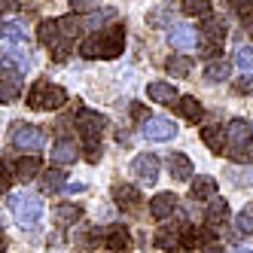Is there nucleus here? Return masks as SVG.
I'll list each match as a JSON object with an SVG mask.
<instances>
[{"mask_svg": "<svg viewBox=\"0 0 253 253\" xmlns=\"http://www.w3.org/2000/svg\"><path fill=\"white\" fill-rule=\"evenodd\" d=\"M125 49V28L113 25L95 37H88L80 43V55L83 58H101V61H110V58H119Z\"/></svg>", "mask_w": 253, "mask_h": 253, "instance_id": "1", "label": "nucleus"}, {"mask_svg": "<svg viewBox=\"0 0 253 253\" xmlns=\"http://www.w3.org/2000/svg\"><path fill=\"white\" fill-rule=\"evenodd\" d=\"M25 104L31 110H61L67 104V92L55 83H46V80H37L31 85V92L25 98Z\"/></svg>", "mask_w": 253, "mask_h": 253, "instance_id": "2", "label": "nucleus"}, {"mask_svg": "<svg viewBox=\"0 0 253 253\" xmlns=\"http://www.w3.org/2000/svg\"><path fill=\"white\" fill-rule=\"evenodd\" d=\"M9 208H12V216L19 226H34L43 216V202L40 195H31V192H15L9 195Z\"/></svg>", "mask_w": 253, "mask_h": 253, "instance_id": "3", "label": "nucleus"}, {"mask_svg": "<svg viewBox=\"0 0 253 253\" xmlns=\"http://www.w3.org/2000/svg\"><path fill=\"white\" fill-rule=\"evenodd\" d=\"M107 128V119L95 110H85V107H80L77 110V131L83 134V143L85 147H92V143H101V134Z\"/></svg>", "mask_w": 253, "mask_h": 253, "instance_id": "4", "label": "nucleus"}, {"mask_svg": "<svg viewBox=\"0 0 253 253\" xmlns=\"http://www.w3.org/2000/svg\"><path fill=\"white\" fill-rule=\"evenodd\" d=\"M37 34H40V43L52 49L55 61H67V58H70V40H64V37H61V31H58V22H55V19L40 22Z\"/></svg>", "mask_w": 253, "mask_h": 253, "instance_id": "5", "label": "nucleus"}, {"mask_svg": "<svg viewBox=\"0 0 253 253\" xmlns=\"http://www.w3.org/2000/svg\"><path fill=\"white\" fill-rule=\"evenodd\" d=\"M22 95V70H15L9 61H0V104H12Z\"/></svg>", "mask_w": 253, "mask_h": 253, "instance_id": "6", "label": "nucleus"}, {"mask_svg": "<svg viewBox=\"0 0 253 253\" xmlns=\"http://www.w3.org/2000/svg\"><path fill=\"white\" fill-rule=\"evenodd\" d=\"M12 143L19 150H43L46 143V131L40 125H25V122H15L12 125Z\"/></svg>", "mask_w": 253, "mask_h": 253, "instance_id": "7", "label": "nucleus"}, {"mask_svg": "<svg viewBox=\"0 0 253 253\" xmlns=\"http://www.w3.org/2000/svg\"><path fill=\"white\" fill-rule=\"evenodd\" d=\"M250 140H253V128H250L247 119H232V122L226 125V143H229L232 156H238Z\"/></svg>", "mask_w": 253, "mask_h": 253, "instance_id": "8", "label": "nucleus"}, {"mask_svg": "<svg viewBox=\"0 0 253 253\" xmlns=\"http://www.w3.org/2000/svg\"><path fill=\"white\" fill-rule=\"evenodd\" d=\"M159 156L156 153H140V156H134V162H131V174L137 177V180H143V183H156L159 180Z\"/></svg>", "mask_w": 253, "mask_h": 253, "instance_id": "9", "label": "nucleus"}, {"mask_svg": "<svg viewBox=\"0 0 253 253\" xmlns=\"http://www.w3.org/2000/svg\"><path fill=\"white\" fill-rule=\"evenodd\" d=\"M143 137L147 140H156V143H165L171 137H177V125L171 119H162V116H150L143 122Z\"/></svg>", "mask_w": 253, "mask_h": 253, "instance_id": "10", "label": "nucleus"}, {"mask_svg": "<svg viewBox=\"0 0 253 253\" xmlns=\"http://www.w3.org/2000/svg\"><path fill=\"white\" fill-rule=\"evenodd\" d=\"M156 247L165 250V253H177L183 250V226H162L156 229Z\"/></svg>", "mask_w": 253, "mask_h": 253, "instance_id": "11", "label": "nucleus"}, {"mask_svg": "<svg viewBox=\"0 0 253 253\" xmlns=\"http://www.w3.org/2000/svg\"><path fill=\"white\" fill-rule=\"evenodd\" d=\"M104 247L113 250V253L131 250V232L125 229V226H107V232H104Z\"/></svg>", "mask_w": 253, "mask_h": 253, "instance_id": "12", "label": "nucleus"}, {"mask_svg": "<svg viewBox=\"0 0 253 253\" xmlns=\"http://www.w3.org/2000/svg\"><path fill=\"white\" fill-rule=\"evenodd\" d=\"M168 43H171L174 49H180V52H192V49L198 46V34H195L189 25H174L171 34H168Z\"/></svg>", "mask_w": 253, "mask_h": 253, "instance_id": "13", "label": "nucleus"}, {"mask_svg": "<svg viewBox=\"0 0 253 253\" xmlns=\"http://www.w3.org/2000/svg\"><path fill=\"white\" fill-rule=\"evenodd\" d=\"M177 208H180V198L174 192H159V195H153V202H150V213L156 216V220H168Z\"/></svg>", "mask_w": 253, "mask_h": 253, "instance_id": "14", "label": "nucleus"}, {"mask_svg": "<svg viewBox=\"0 0 253 253\" xmlns=\"http://www.w3.org/2000/svg\"><path fill=\"white\" fill-rule=\"evenodd\" d=\"M168 174H171V180H192V174H195V168H192V162H189V156L186 153H171L168 156Z\"/></svg>", "mask_w": 253, "mask_h": 253, "instance_id": "15", "label": "nucleus"}, {"mask_svg": "<svg viewBox=\"0 0 253 253\" xmlns=\"http://www.w3.org/2000/svg\"><path fill=\"white\" fill-rule=\"evenodd\" d=\"M77 156H80V147L74 140H67V137L55 140L52 143V153H49V159L58 162V165H70V162H77Z\"/></svg>", "mask_w": 253, "mask_h": 253, "instance_id": "16", "label": "nucleus"}, {"mask_svg": "<svg viewBox=\"0 0 253 253\" xmlns=\"http://www.w3.org/2000/svg\"><path fill=\"white\" fill-rule=\"evenodd\" d=\"M177 110H180V116H183L186 122H202L205 119V107H202V101H198L195 95H183V98H177Z\"/></svg>", "mask_w": 253, "mask_h": 253, "instance_id": "17", "label": "nucleus"}, {"mask_svg": "<svg viewBox=\"0 0 253 253\" xmlns=\"http://www.w3.org/2000/svg\"><path fill=\"white\" fill-rule=\"evenodd\" d=\"M213 195H216V180L213 177L202 174V177L192 180V186H189V198H192V202H208V198H213Z\"/></svg>", "mask_w": 253, "mask_h": 253, "instance_id": "18", "label": "nucleus"}, {"mask_svg": "<svg viewBox=\"0 0 253 253\" xmlns=\"http://www.w3.org/2000/svg\"><path fill=\"white\" fill-rule=\"evenodd\" d=\"M232 74V61L229 58H211L208 67H205V83H226Z\"/></svg>", "mask_w": 253, "mask_h": 253, "instance_id": "19", "label": "nucleus"}, {"mask_svg": "<svg viewBox=\"0 0 253 253\" xmlns=\"http://www.w3.org/2000/svg\"><path fill=\"white\" fill-rule=\"evenodd\" d=\"M64 186H67V177H64L61 168H49V171L40 174V189H43L46 195H55V192H61Z\"/></svg>", "mask_w": 253, "mask_h": 253, "instance_id": "20", "label": "nucleus"}, {"mask_svg": "<svg viewBox=\"0 0 253 253\" xmlns=\"http://www.w3.org/2000/svg\"><path fill=\"white\" fill-rule=\"evenodd\" d=\"M202 140H205V147L216 156H223L226 150V128H220V125H208V128H202Z\"/></svg>", "mask_w": 253, "mask_h": 253, "instance_id": "21", "label": "nucleus"}, {"mask_svg": "<svg viewBox=\"0 0 253 253\" xmlns=\"http://www.w3.org/2000/svg\"><path fill=\"white\" fill-rule=\"evenodd\" d=\"M147 98L156 104H174L177 101V88L174 83H150L147 85Z\"/></svg>", "mask_w": 253, "mask_h": 253, "instance_id": "22", "label": "nucleus"}, {"mask_svg": "<svg viewBox=\"0 0 253 253\" xmlns=\"http://www.w3.org/2000/svg\"><path fill=\"white\" fill-rule=\"evenodd\" d=\"M113 202H116L119 208H137V205H140V192H137V186H131V183H116V186H113Z\"/></svg>", "mask_w": 253, "mask_h": 253, "instance_id": "23", "label": "nucleus"}, {"mask_svg": "<svg viewBox=\"0 0 253 253\" xmlns=\"http://www.w3.org/2000/svg\"><path fill=\"white\" fill-rule=\"evenodd\" d=\"M198 34H205L211 43H223V37H226V22L216 19V15H205V19H202V31H198Z\"/></svg>", "mask_w": 253, "mask_h": 253, "instance_id": "24", "label": "nucleus"}, {"mask_svg": "<svg viewBox=\"0 0 253 253\" xmlns=\"http://www.w3.org/2000/svg\"><path fill=\"white\" fill-rule=\"evenodd\" d=\"M229 216H232V211H229L226 198H211V205H208V226H223Z\"/></svg>", "mask_w": 253, "mask_h": 253, "instance_id": "25", "label": "nucleus"}, {"mask_svg": "<svg viewBox=\"0 0 253 253\" xmlns=\"http://www.w3.org/2000/svg\"><path fill=\"white\" fill-rule=\"evenodd\" d=\"M80 216H83V208L80 205H58L55 208V226L58 229H67V226L80 223Z\"/></svg>", "mask_w": 253, "mask_h": 253, "instance_id": "26", "label": "nucleus"}, {"mask_svg": "<svg viewBox=\"0 0 253 253\" xmlns=\"http://www.w3.org/2000/svg\"><path fill=\"white\" fill-rule=\"evenodd\" d=\"M40 174V156H22L15 162V177L19 180H34Z\"/></svg>", "mask_w": 253, "mask_h": 253, "instance_id": "27", "label": "nucleus"}, {"mask_svg": "<svg viewBox=\"0 0 253 253\" xmlns=\"http://www.w3.org/2000/svg\"><path fill=\"white\" fill-rule=\"evenodd\" d=\"M180 9L195 19H205V15H211V0H180Z\"/></svg>", "mask_w": 253, "mask_h": 253, "instance_id": "28", "label": "nucleus"}, {"mask_svg": "<svg viewBox=\"0 0 253 253\" xmlns=\"http://www.w3.org/2000/svg\"><path fill=\"white\" fill-rule=\"evenodd\" d=\"M116 19V9L113 6H104L101 12L95 9L92 15H88V19H85V28H101V25H107V22H113Z\"/></svg>", "mask_w": 253, "mask_h": 253, "instance_id": "29", "label": "nucleus"}, {"mask_svg": "<svg viewBox=\"0 0 253 253\" xmlns=\"http://www.w3.org/2000/svg\"><path fill=\"white\" fill-rule=\"evenodd\" d=\"M55 22H58V31H61L64 40H74L77 34H80V28H83V25L74 19V15H61V19H55Z\"/></svg>", "mask_w": 253, "mask_h": 253, "instance_id": "30", "label": "nucleus"}, {"mask_svg": "<svg viewBox=\"0 0 253 253\" xmlns=\"http://www.w3.org/2000/svg\"><path fill=\"white\" fill-rule=\"evenodd\" d=\"M235 64H238L244 74H250V70H253V49L238 46V49H235Z\"/></svg>", "mask_w": 253, "mask_h": 253, "instance_id": "31", "label": "nucleus"}, {"mask_svg": "<svg viewBox=\"0 0 253 253\" xmlns=\"http://www.w3.org/2000/svg\"><path fill=\"white\" fill-rule=\"evenodd\" d=\"M235 226H238V235H253V205H250V208H244V211L238 213Z\"/></svg>", "mask_w": 253, "mask_h": 253, "instance_id": "32", "label": "nucleus"}, {"mask_svg": "<svg viewBox=\"0 0 253 253\" xmlns=\"http://www.w3.org/2000/svg\"><path fill=\"white\" fill-rule=\"evenodd\" d=\"M12 183V159H0V192H9Z\"/></svg>", "mask_w": 253, "mask_h": 253, "instance_id": "33", "label": "nucleus"}, {"mask_svg": "<svg viewBox=\"0 0 253 253\" xmlns=\"http://www.w3.org/2000/svg\"><path fill=\"white\" fill-rule=\"evenodd\" d=\"M168 74L171 77H186L189 74V58H171L168 61Z\"/></svg>", "mask_w": 253, "mask_h": 253, "instance_id": "34", "label": "nucleus"}, {"mask_svg": "<svg viewBox=\"0 0 253 253\" xmlns=\"http://www.w3.org/2000/svg\"><path fill=\"white\" fill-rule=\"evenodd\" d=\"M232 92H235V95H253V77H250V74H241L238 83L232 85Z\"/></svg>", "mask_w": 253, "mask_h": 253, "instance_id": "35", "label": "nucleus"}, {"mask_svg": "<svg viewBox=\"0 0 253 253\" xmlns=\"http://www.w3.org/2000/svg\"><path fill=\"white\" fill-rule=\"evenodd\" d=\"M98 6V0H70V9L74 12H92Z\"/></svg>", "mask_w": 253, "mask_h": 253, "instance_id": "36", "label": "nucleus"}, {"mask_svg": "<svg viewBox=\"0 0 253 253\" xmlns=\"http://www.w3.org/2000/svg\"><path fill=\"white\" fill-rule=\"evenodd\" d=\"M232 159H235V162H247V165H253V140L247 143V147H244L238 156H232Z\"/></svg>", "mask_w": 253, "mask_h": 253, "instance_id": "37", "label": "nucleus"}, {"mask_svg": "<svg viewBox=\"0 0 253 253\" xmlns=\"http://www.w3.org/2000/svg\"><path fill=\"white\" fill-rule=\"evenodd\" d=\"M15 9H22L19 0H0V15H9V12H15Z\"/></svg>", "mask_w": 253, "mask_h": 253, "instance_id": "38", "label": "nucleus"}, {"mask_svg": "<svg viewBox=\"0 0 253 253\" xmlns=\"http://www.w3.org/2000/svg\"><path fill=\"white\" fill-rule=\"evenodd\" d=\"M131 116H134V119H143V122L150 119V116H147V110H143V104H131Z\"/></svg>", "mask_w": 253, "mask_h": 253, "instance_id": "39", "label": "nucleus"}, {"mask_svg": "<svg viewBox=\"0 0 253 253\" xmlns=\"http://www.w3.org/2000/svg\"><path fill=\"white\" fill-rule=\"evenodd\" d=\"M202 253H226V250H223V247H220V244H208V247H205V250H202Z\"/></svg>", "mask_w": 253, "mask_h": 253, "instance_id": "40", "label": "nucleus"}, {"mask_svg": "<svg viewBox=\"0 0 253 253\" xmlns=\"http://www.w3.org/2000/svg\"><path fill=\"white\" fill-rule=\"evenodd\" d=\"M232 253H253V250H247V247H238V250H232Z\"/></svg>", "mask_w": 253, "mask_h": 253, "instance_id": "41", "label": "nucleus"}, {"mask_svg": "<svg viewBox=\"0 0 253 253\" xmlns=\"http://www.w3.org/2000/svg\"><path fill=\"white\" fill-rule=\"evenodd\" d=\"M0 232H3V213H0Z\"/></svg>", "mask_w": 253, "mask_h": 253, "instance_id": "42", "label": "nucleus"}, {"mask_svg": "<svg viewBox=\"0 0 253 253\" xmlns=\"http://www.w3.org/2000/svg\"><path fill=\"white\" fill-rule=\"evenodd\" d=\"M0 37H3V22H0Z\"/></svg>", "mask_w": 253, "mask_h": 253, "instance_id": "43", "label": "nucleus"}, {"mask_svg": "<svg viewBox=\"0 0 253 253\" xmlns=\"http://www.w3.org/2000/svg\"><path fill=\"white\" fill-rule=\"evenodd\" d=\"M0 253H3V238H0Z\"/></svg>", "mask_w": 253, "mask_h": 253, "instance_id": "44", "label": "nucleus"}]
</instances>
